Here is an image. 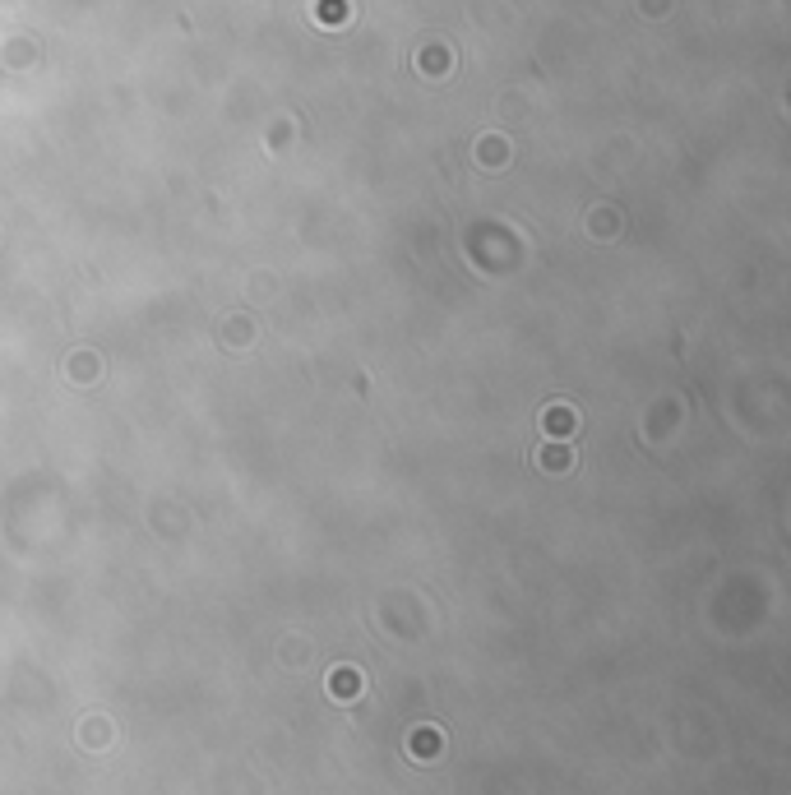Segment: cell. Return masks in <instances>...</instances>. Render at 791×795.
<instances>
[{"instance_id": "cell-1", "label": "cell", "mask_w": 791, "mask_h": 795, "mask_svg": "<svg viewBox=\"0 0 791 795\" xmlns=\"http://www.w3.org/2000/svg\"><path fill=\"white\" fill-rule=\"evenodd\" d=\"M357 689H361V675L357 671H334V694H338V699H352Z\"/></svg>"}, {"instance_id": "cell-2", "label": "cell", "mask_w": 791, "mask_h": 795, "mask_svg": "<svg viewBox=\"0 0 791 795\" xmlns=\"http://www.w3.org/2000/svg\"><path fill=\"white\" fill-rule=\"evenodd\" d=\"M412 749H417V754H422V749H435V731H426V735H422V731H417V740H412Z\"/></svg>"}]
</instances>
